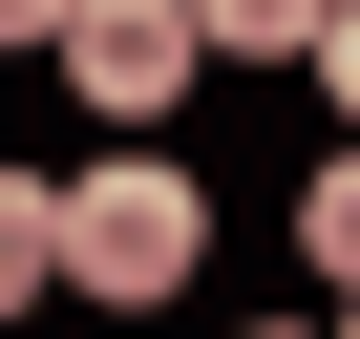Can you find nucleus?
<instances>
[{"mask_svg": "<svg viewBox=\"0 0 360 339\" xmlns=\"http://www.w3.org/2000/svg\"><path fill=\"white\" fill-rule=\"evenodd\" d=\"M191 43H212V64H318V85H360V22H339V0H191Z\"/></svg>", "mask_w": 360, "mask_h": 339, "instance_id": "nucleus-3", "label": "nucleus"}, {"mask_svg": "<svg viewBox=\"0 0 360 339\" xmlns=\"http://www.w3.org/2000/svg\"><path fill=\"white\" fill-rule=\"evenodd\" d=\"M43 64H64V85H85L106 127H169L212 43H191V0H64V22H43Z\"/></svg>", "mask_w": 360, "mask_h": 339, "instance_id": "nucleus-2", "label": "nucleus"}, {"mask_svg": "<svg viewBox=\"0 0 360 339\" xmlns=\"http://www.w3.org/2000/svg\"><path fill=\"white\" fill-rule=\"evenodd\" d=\"M43 22H64V0H0V43H43Z\"/></svg>", "mask_w": 360, "mask_h": 339, "instance_id": "nucleus-5", "label": "nucleus"}, {"mask_svg": "<svg viewBox=\"0 0 360 339\" xmlns=\"http://www.w3.org/2000/svg\"><path fill=\"white\" fill-rule=\"evenodd\" d=\"M64 297V255H43V170H0V318H43Z\"/></svg>", "mask_w": 360, "mask_h": 339, "instance_id": "nucleus-4", "label": "nucleus"}, {"mask_svg": "<svg viewBox=\"0 0 360 339\" xmlns=\"http://www.w3.org/2000/svg\"><path fill=\"white\" fill-rule=\"evenodd\" d=\"M276 339H339V318H276Z\"/></svg>", "mask_w": 360, "mask_h": 339, "instance_id": "nucleus-6", "label": "nucleus"}, {"mask_svg": "<svg viewBox=\"0 0 360 339\" xmlns=\"http://www.w3.org/2000/svg\"><path fill=\"white\" fill-rule=\"evenodd\" d=\"M43 255H64V297H191L212 191H191L148 127H106V170H43Z\"/></svg>", "mask_w": 360, "mask_h": 339, "instance_id": "nucleus-1", "label": "nucleus"}]
</instances>
